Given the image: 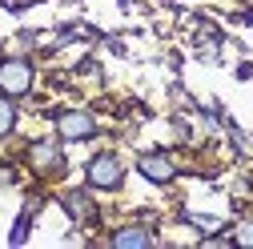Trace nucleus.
I'll use <instances>...</instances> for the list:
<instances>
[{
  "label": "nucleus",
  "mask_w": 253,
  "mask_h": 249,
  "mask_svg": "<svg viewBox=\"0 0 253 249\" xmlns=\"http://www.w3.org/2000/svg\"><path fill=\"white\" fill-rule=\"evenodd\" d=\"M56 137L60 141H92L97 137V117L84 109H69L56 117Z\"/></svg>",
  "instance_id": "nucleus-5"
},
{
  "label": "nucleus",
  "mask_w": 253,
  "mask_h": 249,
  "mask_svg": "<svg viewBox=\"0 0 253 249\" xmlns=\"http://www.w3.org/2000/svg\"><path fill=\"white\" fill-rule=\"evenodd\" d=\"M113 245H121V249H129V245H153V233L149 229H141V225H129V229H117L113 233Z\"/></svg>",
  "instance_id": "nucleus-7"
},
{
  "label": "nucleus",
  "mask_w": 253,
  "mask_h": 249,
  "mask_svg": "<svg viewBox=\"0 0 253 249\" xmlns=\"http://www.w3.org/2000/svg\"><path fill=\"white\" fill-rule=\"evenodd\" d=\"M28 165L37 177H60L65 173V153L56 141H33L28 145Z\"/></svg>",
  "instance_id": "nucleus-3"
},
{
  "label": "nucleus",
  "mask_w": 253,
  "mask_h": 249,
  "mask_svg": "<svg viewBox=\"0 0 253 249\" xmlns=\"http://www.w3.org/2000/svg\"><path fill=\"white\" fill-rule=\"evenodd\" d=\"M84 181H88V189H97V193H117L125 185V161L117 153H97V157L84 165Z\"/></svg>",
  "instance_id": "nucleus-1"
},
{
  "label": "nucleus",
  "mask_w": 253,
  "mask_h": 249,
  "mask_svg": "<svg viewBox=\"0 0 253 249\" xmlns=\"http://www.w3.org/2000/svg\"><path fill=\"white\" fill-rule=\"evenodd\" d=\"M33 81H37V73H33V60H24V56H0V92L4 97H28L33 92Z\"/></svg>",
  "instance_id": "nucleus-2"
},
{
  "label": "nucleus",
  "mask_w": 253,
  "mask_h": 249,
  "mask_svg": "<svg viewBox=\"0 0 253 249\" xmlns=\"http://www.w3.org/2000/svg\"><path fill=\"white\" fill-rule=\"evenodd\" d=\"M137 173H141L149 185H169V181L177 177V161L169 157L165 149H149V153L137 157Z\"/></svg>",
  "instance_id": "nucleus-4"
},
{
  "label": "nucleus",
  "mask_w": 253,
  "mask_h": 249,
  "mask_svg": "<svg viewBox=\"0 0 253 249\" xmlns=\"http://www.w3.org/2000/svg\"><path fill=\"white\" fill-rule=\"evenodd\" d=\"M233 241H237V245H249V249H253V217H249V221H241V225L233 229Z\"/></svg>",
  "instance_id": "nucleus-9"
},
{
  "label": "nucleus",
  "mask_w": 253,
  "mask_h": 249,
  "mask_svg": "<svg viewBox=\"0 0 253 249\" xmlns=\"http://www.w3.org/2000/svg\"><path fill=\"white\" fill-rule=\"evenodd\" d=\"M12 129H16V101L0 92V141L12 137Z\"/></svg>",
  "instance_id": "nucleus-8"
},
{
  "label": "nucleus",
  "mask_w": 253,
  "mask_h": 249,
  "mask_svg": "<svg viewBox=\"0 0 253 249\" xmlns=\"http://www.w3.org/2000/svg\"><path fill=\"white\" fill-rule=\"evenodd\" d=\"M60 205H65V213L73 217V221H81V225L97 221V201H92L84 189H69L65 197H60Z\"/></svg>",
  "instance_id": "nucleus-6"
},
{
  "label": "nucleus",
  "mask_w": 253,
  "mask_h": 249,
  "mask_svg": "<svg viewBox=\"0 0 253 249\" xmlns=\"http://www.w3.org/2000/svg\"><path fill=\"white\" fill-rule=\"evenodd\" d=\"M24 237H28V217H20V221H16V229H12V237H8V241H12V245H20Z\"/></svg>",
  "instance_id": "nucleus-10"
}]
</instances>
